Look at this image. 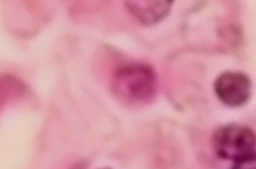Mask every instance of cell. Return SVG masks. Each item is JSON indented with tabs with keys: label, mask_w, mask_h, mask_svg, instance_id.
I'll return each instance as SVG.
<instances>
[{
	"label": "cell",
	"mask_w": 256,
	"mask_h": 169,
	"mask_svg": "<svg viewBox=\"0 0 256 169\" xmlns=\"http://www.w3.org/2000/svg\"><path fill=\"white\" fill-rule=\"evenodd\" d=\"M126 10L142 25L160 22L169 13L174 0H124Z\"/></svg>",
	"instance_id": "277c9868"
},
{
	"label": "cell",
	"mask_w": 256,
	"mask_h": 169,
	"mask_svg": "<svg viewBox=\"0 0 256 169\" xmlns=\"http://www.w3.org/2000/svg\"><path fill=\"white\" fill-rule=\"evenodd\" d=\"M212 143L218 158L235 167L255 161V134L248 127L232 124L220 127L214 133Z\"/></svg>",
	"instance_id": "6da1fadb"
},
{
	"label": "cell",
	"mask_w": 256,
	"mask_h": 169,
	"mask_svg": "<svg viewBox=\"0 0 256 169\" xmlns=\"http://www.w3.org/2000/svg\"><path fill=\"white\" fill-rule=\"evenodd\" d=\"M214 90L222 102L230 107H239L245 104L252 93V83L242 73L226 72L214 82Z\"/></svg>",
	"instance_id": "3957f363"
},
{
	"label": "cell",
	"mask_w": 256,
	"mask_h": 169,
	"mask_svg": "<svg viewBox=\"0 0 256 169\" xmlns=\"http://www.w3.org/2000/svg\"><path fill=\"white\" fill-rule=\"evenodd\" d=\"M154 74L148 67L130 66L118 74L117 87L128 99L144 102L152 96L155 88Z\"/></svg>",
	"instance_id": "7a4b0ae2"
}]
</instances>
